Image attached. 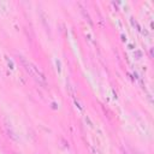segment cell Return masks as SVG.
<instances>
[{
	"instance_id": "cell-1",
	"label": "cell",
	"mask_w": 154,
	"mask_h": 154,
	"mask_svg": "<svg viewBox=\"0 0 154 154\" xmlns=\"http://www.w3.org/2000/svg\"><path fill=\"white\" fill-rule=\"evenodd\" d=\"M81 12L83 13V16H84V18L88 20V23H89L90 25H93V22H91V19H90V16L88 14V12H85V8H83V7H82V8H81Z\"/></svg>"
},
{
	"instance_id": "cell-2",
	"label": "cell",
	"mask_w": 154,
	"mask_h": 154,
	"mask_svg": "<svg viewBox=\"0 0 154 154\" xmlns=\"http://www.w3.org/2000/svg\"><path fill=\"white\" fill-rule=\"evenodd\" d=\"M134 55H136V59H141V58H142V53H141L140 51H135Z\"/></svg>"
},
{
	"instance_id": "cell-3",
	"label": "cell",
	"mask_w": 154,
	"mask_h": 154,
	"mask_svg": "<svg viewBox=\"0 0 154 154\" xmlns=\"http://www.w3.org/2000/svg\"><path fill=\"white\" fill-rule=\"evenodd\" d=\"M52 107H53L54 109H57V108H58V107H57V103H55V102H53V103H52Z\"/></svg>"
}]
</instances>
